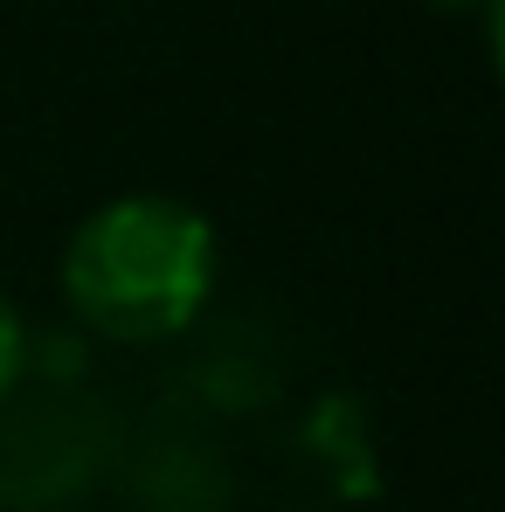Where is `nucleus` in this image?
I'll return each mask as SVG.
<instances>
[{
  "instance_id": "1",
  "label": "nucleus",
  "mask_w": 505,
  "mask_h": 512,
  "mask_svg": "<svg viewBox=\"0 0 505 512\" xmlns=\"http://www.w3.org/2000/svg\"><path fill=\"white\" fill-rule=\"evenodd\" d=\"M215 291V222L173 194L90 208L63 250V298L97 340L153 346L201 319Z\"/></svg>"
},
{
  "instance_id": "2",
  "label": "nucleus",
  "mask_w": 505,
  "mask_h": 512,
  "mask_svg": "<svg viewBox=\"0 0 505 512\" xmlns=\"http://www.w3.org/2000/svg\"><path fill=\"white\" fill-rule=\"evenodd\" d=\"M28 374V326H21V312H14V298L0 291V402L14 395V381Z\"/></svg>"
},
{
  "instance_id": "3",
  "label": "nucleus",
  "mask_w": 505,
  "mask_h": 512,
  "mask_svg": "<svg viewBox=\"0 0 505 512\" xmlns=\"http://www.w3.org/2000/svg\"><path fill=\"white\" fill-rule=\"evenodd\" d=\"M429 7H450V14H464V7H499V0H429Z\"/></svg>"
}]
</instances>
